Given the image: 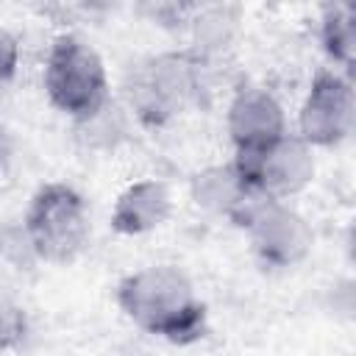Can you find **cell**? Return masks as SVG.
Returning <instances> with one entry per match:
<instances>
[{"label": "cell", "instance_id": "2", "mask_svg": "<svg viewBox=\"0 0 356 356\" xmlns=\"http://www.w3.org/2000/svg\"><path fill=\"white\" fill-rule=\"evenodd\" d=\"M47 100L78 122H92L108 103V75L100 53L75 33L53 39L44 61Z\"/></svg>", "mask_w": 356, "mask_h": 356}, {"label": "cell", "instance_id": "1", "mask_svg": "<svg viewBox=\"0 0 356 356\" xmlns=\"http://www.w3.org/2000/svg\"><path fill=\"white\" fill-rule=\"evenodd\" d=\"M122 314L145 334L172 345H192L206 337L209 312L189 275L172 264H150L128 273L114 289Z\"/></svg>", "mask_w": 356, "mask_h": 356}, {"label": "cell", "instance_id": "12", "mask_svg": "<svg viewBox=\"0 0 356 356\" xmlns=\"http://www.w3.org/2000/svg\"><path fill=\"white\" fill-rule=\"evenodd\" d=\"M31 331L28 314L22 306H17L14 300L0 298V353H11L17 348L25 345Z\"/></svg>", "mask_w": 356, "mask_h": 356}, {"label": "cell", "instance_id": "4", "mask_svg": "<svg viewBox=\"0 0 356 356\" xmlns=\"http://www.w3.org/2000/svg\"><path fill=\"white\" fill-rule=\"evenodd\" d=\"M200 56L170 50L136 64L128 78V103L145 125L159 128L178 117L200 95Z\"/></svg>", "mask_w": 356, "mask_h": 356}, {"label": "cell", "instance_id": "6", "mask_svg": "<svg viewBox=\"0 0 356 356\" xmlns=\"http://www.w3.org/2000/svg\"><path fill=\"white\" fill-rule=\"evenodd\" d=\"M231 164L250 192L273 200L303 192L314 178V153L298 134H284L264 150L234 153Z\"/></svg>", "mask_w": 356, "mask_h": 356}, {"label": "cell", "instance_id": "3", "mask_svg": "<svg viewBox=\"0 0 356 356\" xmlns=\"http://www.w3.org/2000/svg\"><path fill=\"white\" fill-rule=\"evenodd\" d=\"M22 234L36 259L70 264L89 239V206L70 184H44L33 192Z\"/></svg>", "mask_w": 356, "mask_h": 356}, {"label": "cell", "instance_id": "11", "mask_svg": "<svg viewBox=\"0 0 356 356\" xmlns=\"http://www.w3.org/2000/svg\"><path fill=\"white\" fill-rule=\"evenodd\" d=\"M250 195V189L242 184V178L236 175L234 164H217V167H206L203 172H197L192 178V197L197 206L225 214L231 220V214L242 206V200Z\"/></svg>", "mask_w": 356, "mask_h": 356}, {"label": "cell", "instance_id": "7", "mask_svg": "<svg viewBox=\"0 0 356 356\" xmlns=\"http://www.w3.org/2000/svg\"><path fill=\"white\" fill-rule=\"evenodd\" d=\"M356 122V97L348 75L320 70L298 111V136L309 147H337L345 142Z\"/></svg>", "mask_w": 356, "mask_h": 356}, {"label": "cell", "instance_id": "5", "mask_svg": "<svg viewBox=\"0 0 356 356\" xmlns=\"http://www.w3.org/2000/svg\"><path fill=\"white\" fill-rule=\"evenodd\" d=\"M231 222L250 236V248L264 267L289 270L300 264L314 242L309 222L284 200L250 192L231 214Z\"/></svg>", "mask_w": 356, "mask_h": 356}, {"label": "cell", "instance_id": "10", "mask_svg": "<svg viewBox=\"0 0 356 356\" xmlns=\"http://www.w3.org/2000/svg\"><path fill=\"white\" fill-rule=\"evenodd\" d=\"M320 42L325 56L350 78L356 61V6L348 0L325 3L320 8Z\"/></svg>", "mask_w": 356, "mask_h": 356}, {"label": "cell", "instance_id": "13", "mask_svg": "<svg viewBox=\"0 0 356 356\" xmlns=\"http://www.w3.org/2000/svg\"><path fill=\"white\" fill-rule=\"evenodd\" d=\"M17 67H19V42L8 28L0 25V86L17 75Z\"/></svg>", "mask_w": 356, "mask_h": 356}, {"label": "cell", "instance_id": "8", "mask_svg": "<svg viewBox=\"0 0 356 356\" xmlns=\"http://www.w3.org/2000/svg\"><path fill=\"white\" fill-rule=\"evenodd\" d=\"M225 125L234 142V153L264 150L289 134L284 106L264 86H242L228 103Z\"/></svg>", "mask_w": 356, "mask_h": 356}, {"label": "cell", "instance_id": "9", "mask_svg": "<svg viewBox=\"0 0 356 356\" xmlns=\"http://www.w3.org/2000/svg\"><path fill=\"white\" fill-rule=\"evenodd\" d=\"M172 211V197L167 184L156 178L136 181L125 186L111 209V228L122 236H139L159 228Z\"/></svg>", "mask_w": 356, "mask_h": 356}]
</instances>
